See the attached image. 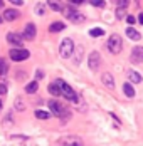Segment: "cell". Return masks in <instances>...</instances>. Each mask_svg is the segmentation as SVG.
Segmentation results:
<instances>
[{
	"label": "cell",
	"mask_w": 143,
	"mask_h": 146,
	"mask_svg": "<svg viewBox=\"0 0 143 146\" xmlns=\"http://www.w3.org/2000/svg\"><path fill=\"white\" fill-rule=\"evenodd\" d=\"M57 82V86H59V91H61V96H64L67 101H71V102H78L79 101V98H78V94L74 92V89L67 84V82H64L62 79H57L56 81Z\"/></svg>",
	"instance_id": "cell-1"
},
{
	"label": "cell",
	"mask_w": 143,
	"mask_h": 146,
	"mask_svg": "<svg viewBox=\"0 0 143 146\" xmlns=\"http://www.w3.org/2000/svg\"><path fill=\"white\" fill-rule=\"evenodd\" d=\"M106 49L111 52V54H120L121 49H123V40L118 34H111L108 42H106Z\"/></svg>",
	"instance_id": "cell-2"
},
{
	"label": "cell",
	"mask_w": 143,
	"mask_h": 146,
	"mask_svg": "<svg viewBox=\"0 0 143 146\" xmlns=\"http://www.w3.org/2000/svg\"><path fill=\"white\" fill-rule=\"evenodd\" d=\"M49 104V109H51V114H54V116H57V117H62V116H66L67 119H69V116H71V113L69 111H66V108L61 104L59 101H49L47 102Z\"/></svg>",
	"instance_id": "cell-3"
},
{
	"label": "cell",
	"mask_w": 143,
	"mask_h": 146,
	"mask_svg": "<svg viewBox=\"0 0 143 146\" xmlns=\"http://www.w3.org/2000/svg\"><path fill=\"white\" fill-rule=\"evenodd\" d=\"M57 145L59 146H83L84 141H83V138H79V136L67 134V136H61V138L57 139Z\"/></svg>",
	"instance_id": "cell-4"
},
{
	"label": "cell",
	"mask_w": 143,
	"mask_h": 146,
	"mask_svg": "<svg viewBox=\"0 0 143 146\" xmlns=\"http://www.w3.org/2000/svg\"><path fill=\"white\" fill-rule=\"evenodd\" d=\"M74 42H72V39H64L62 42H61V47H59V54H61V57L64 59H69L74 54Z\"/></svg>",
	"instance_id": "cell-5"
},
{
	"label": "cell",
	"mask_w": 143,
	"mask_h": 146,
	"mask_svg": "<svg viewBox=\"0 0 143 146\" xmlns=\"http://www.w3.org/2000/svg\"><path fill=\"white\" fill-rule=\"evenodd\" d=\"M29 50L27 49H22V47H14V49H10L9 50V57L12 59L14 62H20V60H25L29 59Z\"/></svg>",
	"instance_id": "cell-6"
},
{
	"label": "cell",
	"mask_w": 143,
	"mask_h": 146,
	"mask_svg": "<svg viewBox=\"0 0 143 146\" xmlns=\"http://www.w3.org/2000/svg\"><path fill=\"white\" fill-rule=\"evenodd\" d=\"M88 66H89V69L91 71H100L101 67V54L98 50H93L89 56H88Z\"/></svg>",
	"instance_id": "cell-7"
},
{
	"label": "cell",
	"mask_w": 143,
	"mask_h": 146,
	"mask_svg": "<svg viewBox=\"0 0 143 146\" xmlns=\"http://www.w3.org/2000/svg\"><path fill=\"white\" fill-rule=\"evenodd\" d=\"M130 60L133 64H143V47L136 45L131 49V54H130Z\"/></svg>",
	"instance_id": "cell-8"
},
{
	"label": "cell",
	"mask_w": 143,
	"mask_h": 146,
	"mask_svg": "<svg viewBox=\"0 0 143 146\" xmlns=\"http://www.w3.org/2000/svg\"><path fill=\"white\" fill-rule=\"evenodd\" d=\"M64 14H66V17H67L69 20H72V22H84V15L81 14V12H78L74 7L64 10Z\"/></svg>",
	"instance_id": "cell-9"
},
{
	"label": "cell",
	"mask_w": 143,
	"mask_h": 146,
	"mask_svg": "<svg viewBox=\"0 0 143 146\" xmlns=\"http://www.w3.org/2000/svg\"><path fill=\"white\" fill-rule=\"evenodd\" d=\"M7 42L15 45V47H22V44H24V37H22V34L10 32V34H7Z\"/></svg>",
	"instance_id": "cell-10"
},
{
	"label": "cell",
	"mask_w": 143,
	"mask_h": 146,
	"mask_svg": "<svg viewBox=\"0 0 143 146\" xmlns=\"http://www.w3.org/2000/svg\"><path fill=\"white\" fill-rule=\"evenodd\" d=\"M35 34H37L35 25L34 24H27L24 32H22V37H24V40H34L35 39Z\"/></svg>",
	"instance_id": "cell-11"
},
{
	"label": "cell",
	"mask_w": 143,
	"mask_h": 146,
	"mask_svg": "<svg viewBox=\"0 0 143 146\" xmlns=\"http://www.w3.org/2000/svg\"><path fill=\"white\" fill-rule=\"evenodd\" d=\"M20 17V12L19 10H15V9H7L5 12H3V19L7 20V22H14Z\"/></svg>",
	"instance_id": "cell-12"
},
{
	"label": "cell",
	"mask_w": 143,
	"mask_h": 146,
	"mask_svg": "<svg viewBox=\"0 0 143 146\" xmlns=\"http://www.w3.org/2000/svg\"><path fill=\"white\" fill-rule=\"evenodd\" d=\"M101 82H103L108 89H114V77L110 72L101 74Z\"/></svg>",
	"instance_id": "cell-13"
},
{
	"label": "cell",
	"mask_w": 143,
	"mask_h": 146,
	"mask_svg": "<svg viewBox=\"0 0 143 146\" xmlns=\"http://www.w3.org/2000/svg\"><path fill=\"white\" fill-rule=\"evenodd\" d=\"M128 79L131 84H140L143 81V77L140 76V72H136V71H128Z\"/></svg>",
	"instance_id": "cell-14"
},
{
	"label": "cell",
	"mask_w": 143,
	"mask_h": 146,
	"mask_svg": "<svg viewBox=\"0 0 143 146\" xmlns=\"http://www.w3.org/2000/svg\"><path fill=\"white\" fill-rule=\"evenodd\" d=\"M126 35H128L131 40H140V39H142V34H140L138 30H135L133 27H128V29H126Z\"/></svg>",
	"instance_id": "cell-15"
},
{
	"label": "cell",
	"mask_w": 143,
	"mask_h": 146,
	"mask_svg": "<svg viewBox=\"0 0 143 146\" xmlns=\"http://www.w3.org/2000/svg\"><path fill=\"white\" fill-rule=\"evenodd\" d=\"M123 92H125V96H126V98H135V88L131 86V82L123 84Z\"/></svg>",
	"instance_id": "cell-16"
},
{
	"label": "cell",
	"mask_w": 143,
	"mask_h": 146,
	"mask_svg": "<svg viewBox=\"0 0 143 146\" xmlns=\"http://www.w3.org/2000/svg\"><path fill=\"white\" fill-rule=\"evenodd\" d=\"M47 7H51L54 12H62V5L57 0H47Z\"/></svg>",
	"instance_id": "cell-17"
},
{
	"label": "cell",
	"mask_w": 143,
	"mask_h": 146,
	"mask_svg": "<svg viewBox=\"0 0 143 146\" xmlns=\"http://www.w3.org/2000/svg\"><path fill=\"white\" fill-rule=\"evenodd\" d=\"M37 89H39L37 81H32V82H29L27 86H25V92L27 94H34V92H37Z\"/></svg>",
	"instance_id": "cell-18"
},
{
	"label": "cell",
	"mask_w": 143,
	"mask_h": 146,
	"mask_svg": "<svg viewBox=\"0 0 143 146\" xmlns=\"http://www.w3.org/2000/svg\"><path fill=\"white\" fill-rule=\"evenodd\" d=\"M64 29H66V25L62 22H54V24L49 25V30L51 32H61V30H64Z\"/></svg>",
	"instance_id": "cell-19"
},
{
	"label": "cell",
	"mask_w": 143,
	"mask_h": 146,
	"mask_svg": "<svg viewBox=\"0 0 143 146\" xmlns=\"http://www.w3.org/2000/svg\"><path fill=\"white\" fill-rule=\"evenodd\" d=\"M49 92H51L52 96H61V91H59V86H57V82H52V84L49 86Z\"/></svg>",
	"instance_id": "cell-20"
},
{
	"label": "cell",
	"mask_w": 143,
	"mask_h": 146,
	"mask_svg": "<svg viewBox=\"0 0 143 146\" xmlns=\"http://www.w3.org/2000/svg\"><path fill=\"white\" fill-rule=\"evenodd\" d=\"M35 117H37V119H49V117H51V114H49L47 111L37 109V111H35Z\"/></svg>",
	"instance_id": "cell-21"
},
{
	"label": "cell",
	"mask_w": 143,
	"mask_h": 146,
	"mask_svg": "<svg viewBox=\"0 0 143 146\" xmlns=\"http://www.w3.org/2000/svg\"><path fill=\"white\" fill-rule=\"evenodd\" d=\"M7 71H9V66H7L5 59H0V77H2V76H5Z\"/></svg>",
	"instance_id": "cell-22"
},
{
	"label": "cell",
	"mask_w": 143,
	"mask_h": 146,
	"mask_svg": "<svg viewBox=\"0 0 143 146\" xmlns=\"http://www.w3.org/2000/svg\"><path fill=\"white\" fill-rule=\"evenodd\" d=\"M103 34H104V30L100 29V27H96V29H91V30H89V35H91V37H101Z\"/></svg>",
	"instance_id": "cell-23"
},
{
	"label": "cell",
	"mask_w": 143,
	"mask_h": 146,
	"mask_svg": "<svg viewBox=\"0 0 143 146\" xmlns=\"http://www.w3.org/2000/svg\"><path fill=\"white\" fill-rule=\"evenodd\" d=\"M15 109H17V111H24V109H25V104H24V101H22L20 98L15 99Z\"/></svg>",
	"instance_id": "cell-24"
},
{
	"label": "cell",
	"mask_w": 143,
	"mask_h": 146,
	"mask_svg": "<svg viewBox=\"0 0 143 146\" xmlns=\"http://www.w3.org/2000/svg\"><path fill=\"white\" fill-rule=\"evenodd\" d=\"M125 10H126V9H121V7H118V9H116V19H118V20H121V19L126 15Z\"/></svg>",
	"instance_id": "cell-25"
},
{
	"label": "cell",
	"mask_w": 143,
	"mask_h": 146,
	"mask_svg": "<svg viewBox=\"0 0 143 146\" xmlns=\"http://www.w3.org/2000/svg\"><path fill=\"white\" fill-rule=\"evenodd\" d=\"M114 2H116V5L121 7V9H128V5H130V0H114Z\"/></svg>",
	"instance_id": "cell-26"
},
{
	"label": "cell",
	"mask_w": 143,
	"mask_h": 146,
	"mask_svg": "<svg viewBox=\"0 0 143 146\" xmlns=\"http://www.w3.org/2000/svg\"><path fill=\"white\" fill-rule=\"evenodd\" d=\"M81 56H83V47L79 45V47H78V54H76V57H74V62H76V64H79V60H81Z\"/></svg>",
	"instance_id": "cell-27"
},
{
	"label": "cell",
	"mask_w": 143,
	"mask_h": 146,
	"mask_svg": "<svg viewBox=\"0 0 143 146\" xmlns=\"http://www.w3.org/2000/svg\"><path fill=\"white\" fill-rule=\"evenodd\" d=\"M91 5H93V7H104L106 2H104V0H91Z\"/></svg>",
	"instance_id": "cell-28"
},
{
	"label": "cell",
	"mask_w": 143,
	"mask_h": 146,
	"mask_svg": "<svg viewBox=\"0 0 143 146\" xmlns=\"http://www.w3.org/2000/svg\"><path fill=\"white\" fill-rule=\"evenodd\" d=\"M35 12H37L39 15H42V14H44V5H42V3H39V5H35Z\"/></svg>",
	"instance_id": "cell-29"
},
{
	"label": "cell",
	"mask_w": 143,
	"mask_h": 146,
	"mask_svg": "<svg viewBox=\"0 0 143 146\" xmlns=\"http://www.w3.org/2000/svg\"><path fill=\"white\" fill-rule=\"evenodd\" d=\"M3 94H7V86L0 84V96H3Z\"/></svg>",
	"instance_id": "cell-30"
},
{
	"label": "cell",
	"mask_w": 143,
	"mask_h": 146,
	"mask_svg": "<svg viewBox=\"0 0 143 146\" xmlns=\"http://www.w3.org/2000/svg\"><path fill=\"white\" fill-rule=\"evenodd\" d=\"M10 3H14V5H22L24 3V0H9Z\"/></svg>",
	"instance_id": "cell-31"
},
{
	"label": "cell",
	"mask_w": 143,
	"mask_h": 146,
	"mask_svg": "<svg viewBox=\"0 0 143 146\" xmlns=\"http://www.w3.org/2000/svg\"><path fill=\"white\" fill-rule=\"evenodd\" d=\"M126 22H128V24H135L136 20H135V17H131V15H128V17H126Z\"/></svg>",
	"instance_id": "cell-32"
},
{
	"label": "cell",
	"mask_w": 143,
	"mask_h": 146,
	"mask_svg": "<svg viewBox=\"0 0 143 146\" xmlns=\"http://www.w3.org/2000/svg\"><path fill=\"white\" fill-rule=\"evenodd\" d=\"M17 79L20 81V79H25V72L22 71V72H17Z\"/></svg>",
	"instance_id": "cell-33"
},
{
	"label": "cell",
	"mask_w": 143,
	"mask_h": 146,
	"mask_svg": "<svg viewBox=\"0 0 143 146\" xmlns=\"http://www.w3.org/2000/svg\"><path fill=\"white\" fill-rule=\"evenodd\" d=\"M71 3H74V5H79V3H83V2H86V0H69Z\"/></svg>",
	"instance_id": "cell-34"
},
{
	"label": "cell",
	"mask_w": 143,
	"mask_h": 146,
	"mask_svg": "<svg viewBox=\"0 0 143 146\" xmlns=\"http://www.w3.org/2000/svg\"><path fill=\"white\" fill-rule=\"evenodd\" d=\"M35 76H37V79H42V77H44L42 71H37V74H35Z\"/></svg>",
	"instance_id": "cell-35"
},
{
	"label": "cell",
	"mask_w": 143,
	"mask_h": 146,
	"mask_svg": "<svg viewBox=\"0 0 143 146\" xmlns=\"http://www.w3.org/2000/svg\"><path fill=\"white\" fill-rule=\"evenodd\" d=\"M138 22H140V24H143V12L138 15Z\"/></svg>",
	"instance_id": "cell-36"
},
{
	"label": "cell",
	"mask_w": 143,
	"mask_h": 146,
	"mask_svg": "<svg viewBox=\"0 0 143 146\" xmlns=\"http://www.w3.org/2000/svg\"><path fill=\"white\" fill-rule=\"evenodd\" d=\"M2 7H3V0H0V9H2Z\"/></svg>",
	"instance_id": "cell-37"
},
{
	"label": "cell",
	"mask_w": 143,
	"mask_h": 146,
	"mask_svg": "<svg viewBox=\"0 0 143 146\" xmlns=\"http://www.w3.org/2000/svg\"><path fill=\"white\" fill-rule=\"evenodd\" d=\"M2 22H3V20H2V17H0V24H2Z\"/></svg>",
	"instance_id": "cell-38"
},
{
	"label": "cell",
	"mask_w": 143,
	"mask_h": 146,
	"mask_svg": "<svg viewBox=\"0 0 143 146\" xmlns=\"http://www.w3.org/2000/svg\"><path fill=\"white\" fill-rule=\"evenodd\" d=\"M0 109H2V101H0Z\"/></svg>",
	"instance_id": "cell-39"
}]
</instances>
